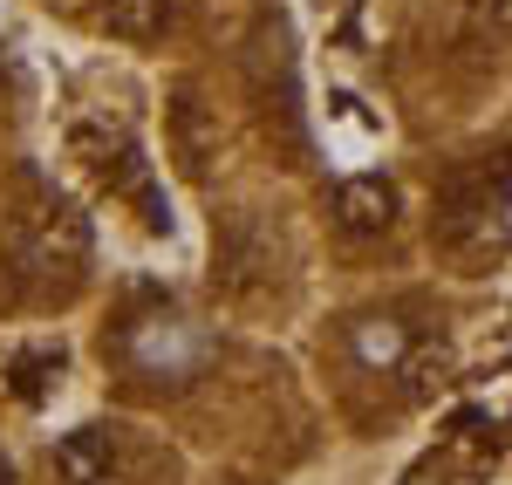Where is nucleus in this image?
<instances>
[{"label":"nucleus","instance_id":"9d476101","mask_svg":"<svg viewBox=\"0 0 512 485\" xmlns=\"http://www.w3.org/2000/svg\"><path fill=\"white\" fill-rule=\"evenodd\" d=\"M478 35H512V0H472Z\"/></svg>","mask_w":512,"mask_h":485},{"label":"nucleus","instance_id":"423d86ee","mask_svg":"<svg viewBox=\"0 0 512 485\" xmlns=\"http://www.w3.org/2000/svg\"><path fill=\"white\" fill-rule=\"evenodd\" d=\"M390 219H396V185L390 178H349L342 192H335V226L342 233H390Z\"/></svg>","mask_w":512,"mask_h":485},{"label":"nucleus","instance_id":"6e6552de","mask_svg":"<svg viewBox=\"0 0 512 485\" xmlns=\"http://www.w3.org/2000/svg\"><path fill=\"white\" fill-rule=\"evenodd\" d=\"M355 356H362L369 369H390L396 356H403V328L396 322H362L355 328Z\"/></svg>","mask_w":512,"mask_h":485},{"label":"nucleus","instance_id":"39448f33","mask_svg":"<svg viewBox=\"0 0 512 485\" xmlns=\"http://www.w3.org/2000/svg\"><path fill=\"white\" fill-rule=\"evenodd\" d=\"M55 472L69 485H117L123 458H117V438L103 431V424H89V431H69L62 445H55Z\"/></svg>","mask_w":512,"mask_h":485},{"label":"nucleus","instance_id":"0eeeda50","mask_svg":"<svg viewBox=\"0 0 512 485\" xmlns=\"http://www.w3.org/2000/svg\"><path fill=\"white\" fill-rule=\"evenodd\" d=\"M55 376H62V349H21V356H7V390L21 404H35Z\"/></svg>","mask_w":512,"mask_h":485},{"label":"nucleus","instance_id":"f257e3e1","mask_svg":"<svg viewBox=\"0 0 512 485\" xmlns=\"http://www.w3.org/2000/svg\"><path fill=\"white\" fill-rule=\"evenodd\" d=\"M506 205H512V158H478L437 185L431 233L451 253H472L478 240H492V226L506 219Z\"/></svg>","mask_w":512,"mask_h":485},{"label":"nucleus","instance_id":"f03ea898","mask_svg":"<svg viewBox=\"0 0 512 485\" xmlns=\"http://www.w3.org/2000/svg\"><path fill=\"white\" fill-rule=\"evenodd\" d=\"M14 253H21V267H35V274H76L82 260H89V226H82L76 205L35 199V205L14 212Z\"/></svg>","mask_w":512,"mask_h":485},{"label":"nucleus","instance_id":"7ed1b4c3","mask_svg":"<svg viewBox=\"0 0 512 485\" xmlns=\"http://www.w3.org/2000/svg\"><path fill=\"white\" fill-rule=\"evenodd\" d=\"M76 158L96 171V185H110L117 199H137V205H144V219L164 226L158 192H151V164H144V151H137L123 130H76Z\"/></svg>","mask_w":512,"mask_h":485},{"label":"nucleus","instance_id":"1a4fd4ad","mask_svg":"<svg viewBox=\"0 0 512 485\" xmlns=\"http://www.w3.org/2000/svg\"><path fill=\"white\" fill-rule=\"evenodd\" d=\"M205 151H212V137H205V123H198V103L185 96V103H178V158L198 171V164H205Z\"/></svg>","mask_w":512,"mask_h":485},{"label":"nucleus","instance_id":"20e7f679","mask_svg":"<svg viewBox=\"0 0 512 485\" xmlns=\"http://www.w3.org/2000/svg\"><path fill=\"white\" fill-rule=\"evenodd\" d=\"M130 356L144 376H171V383H185L205 369V328H192L185 315H144V322L130 328Z\"/></svg>","mask_w":512,"mask_h":485}]
</instances>
